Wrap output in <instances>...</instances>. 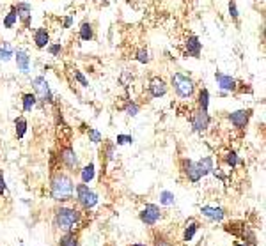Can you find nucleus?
<instances>
[{
	"label": "nucleus",
	"mask_w": 266,
	"mask_h": 246,
	"mask_svg": "<svg viewBox=\"0 0 266 246\" xmlns=\"http://www.w3.org/2000/svg\"><path fill=\"white\" fill-rule=\"evenodd\" d=\"M53 227L60 232H75L76 229H80L84 223V212L80 209L71 207V205L60 204L59 207L53 211V220H52Z\"/></svg>",
	"instance_id": "nucleus-1"
},
{
	"label": "nucleus",
	"mask_w": 266,
	"mask_h": 246,
	"mask_svg": "<svg viewBox=\"0 0 266 246\" xmlns=\"http://www.w3.org/2000/svg\"><path fill=\"white\" fill-rule=\"evenodd\" d=\"M50 197L59 204L71 202L75 197V181L71 175L60 172V170H55L50 181Z\"/></svg>",
	"instance_id": "nucleus-2"
},
{
	"label": "nucleus",
	"mask_w": 266,
	"mask_h": 246,
	"mask_svg": "<svg viewBox=\"0 0 266 246\" xmlns=\"http://www.w3.org/2000/svg\"><path fill=\"white\" fill-rule=\"evenodd\" d=\"M170 87H172L174 94H176L179 99H192L197 92V83L194 82V78H190L185 73H172L170 77Z\"/></svg>",
	"instance_id": "nucleus-3"
},
{
	"label": "nucleus",
	"mask_w": 266,
	"mask_h": 246,
	"mask_svg": "<svg viewBox=\"0 0 266 246\" xmlns=\"http://www.w3.org/2000/svg\"><path fill=\"white\" fill-rule=\"evenodd\" d=\"M224 230L227 234H231V236H234L238 241L245 243V245H249V246H258L259 245L256 232H254V230L250 229V227L247 225L243 220L229 221V223H225V225H224Z\"/></svg>",
	"instance_id": "nucleus-4"
},
{
	"label": "nucleus",
	"mask_w": 266,
	"mask_h": 246,
	"mask_svg": "<svg viewBox=\"0 0 266 246\" xmlns=\"http://www.w3.org/2000/svg\"><path fill=\"white\" fill-rule=\"evenodd\" d=\"M75 191H76V202H78V205L84 211H91V209L98 205V200H100L98 199V193L94 190H91L87 184L84 183L76 184Z\"/></svg>",
	"instance_id": "nucleus-5"
},
{
	"label": "nucleus",
	"mask_w": 266,
	"mask_h": 246,
	"mask_svg": "<svg viewBox=\"0 0 266 246\" xmlns=\"http://www.w3.org/2000/svg\"><path fill=\"white\" fill-rule=\"evenodd\" d=\"M59 163L64 166L66 170H69V172H78V156H76L75 149H73V145L69 144H64L62 147L59 149Z\"/></svg>",
	"instance_id": "nucleus-6"
},
{
	"label": "nucleus",
	"mask_w": 266,
	"mask_h": 246,
	"mask_svg": "<svg viewBox=\"0 0 266 246\" xmlns=\"http://www.w3.org/2000/svg\"><path fill=\"white\" fill-rule=\"evenodd\" d=\"M32 90H34L38 101L53 105V92H52L48 80L45 77H36L34 80H32Z\"/></svg>",
	"instance_id": "nucleus-7"
},
{
	"label": "nucleus",
	"mask_w": 266,
	"mask_h": 246,
	"mask_svg": "<svg viewBox=\"0 0 266 246\" xmlns=\"http://www.w3.org/2000/svg\"><path fill=\"white\" fill-rule=\"evenodd\" d=\"M161 218H163V212H161L160 205L157 204H146L139 211V220L146 227H155Z\"/></svg>",
	"instance_id": "nucleus-8"
},
{
	"label": "nucleus",
	"mask_w": 266,
	"mask_h": 246,
	"mask_svg": "<svg viewBox=\"0 0 266 246\" xmlns=\"http://www.w3.org/2000/svg\"><path fill=\"white\" fill-rule=\"evenodd\" d=\"M254 110L252 108H240V110H234L227 115V121L231 123L232 127H236L240 131H243L247 126H249L250 119H252Z\"/></svg>",
	"instance_id": "nucleus-9"
},
{
	"label": "nucleus",
	"mask_w": 266,
	"mask_h": 246,
	"mask_svg": "<svg viewBox=\"0 0 266 246\" xmlns=\"http://www.w3.org/2000/svg\"><path fill=\"white\" fill-rule=\"evenodd\" d=\"M179 170H181L183 177H185L188 183L197 184L199 181L203 179V175H201V172H199L197 162H194V160H190V158H183L181 162H179Z\"/></svg>",
	"instance_id": "nucleus-10"
},
{
	"label": "nucleus",
	"mask_w": 266,
	"mask_h": 246,
	"mask_svg": "<svg viewBox=\"0 0 266 246\" xmlns=\"http://www.w3.org/2000/svg\"><path fill=\"white\" fill-rule=\"evenodd\" d=\"M190 124H192V129H194L195 133H199V135H203V133L208 131V127H210V124H212V117H210V114L204 110H194L190 115Z\"/></svg>",
	"instance_id": "nucleus-11"
},
{
	"label": "nucleus",
	"mask_w": 266,
	"mask_h": 246,
	"mask_svg": "<svg viewBox=\"0 0 266 246\" xmlns=\"http://www.w3.org/2000/svg\"><path fill=\"white\" fill-rule=\"evenodd\" d=\"M148 92L153 99H160L169 92V83L161 77H151L148 82Z\"/></svg>",
	"instance_id": "nucleus-12"
},
{
	"label": "nucleus",
	"mask_w": 266,
	"mask_h": 246,
	"mask_svg": "<svg viewBox=\"0 0 266 246\" xmlns=\"http://www.w3.org/2000/svg\"><path fill=\"white\" fill-rule=\"evenodd\" d=\"M203 53V42L199 39V36L190 34L183 42V55L185 57H194V59H199Z\"/></svg>",
	"instance_id": "nucleus-13"
},
{
	"label": "nucleus",
	"mask_w": 266,
	"mask_h": 246,
	"mask_svg": "<svg viewBox=\"0 0 266 246\" xmlns=\"http://www.w3.org/2000/svg\"><path fill=\"white\" fill-rule=\"evenodd\" d=\"M215 80H216V85H218L220 90H224V92L231 94V92H236L238 89V80L231 75H225L222 71H216L215 73Z\"/></svg>",
	"instance_id": "nucleus-14"
},
{
	"label": "nucleus",
	"mask_w": 266,
	"mask_h": 246,
	"mask_svg": "<svg viewBox=\"0 0 266 246\" xmlns=\"http://www.w3.org/2000/svg\"><path fill=\"white\" fill-rule=\"evenodd\" d=\"M14 11H16L18 21L23 23L27 30H30V21H32V5L29 2H18L14 5Z\"/></svg>",
	"instance_id": "nucleus-15"
},
{
	"label": "nucleus",
	"mask_w": 266,
	"mask_h": 246,
	"mask_svg": "<svg viewBox=\"0 0 266 246\" xmlns=\"http://www.w3.org/2000/svg\"><path fill=\"white\" fill-rule=\"evenodd\" d=\"M201 214H203L204 218H208L210 221H224L225 216H227V212H225V209L218 207V205H203L201 207Z\"/></svg>",
	"instance_id": "nucleus-16"
},
{
	"label": "nucleus",
	"mask_w": 266,
	"mask_h": 246,
	"mask_svg": "<svg viewBox=\"0 0 266 246\" xmlns=\"http://www.w3.org/2000/svg\"><path fill=\"white\" fill-rule=\"evenodd\" d=\"M201 229V223H199L195 218H188V220L183 223V243H190L192 239L195 238V234H197V230Z\"/></svg>",
	"instance_id": "nucleus-17"
},
{
	"label": "nucleus",
	"mask_w": 266,
	"mask_h": 246,
	"mask_svg": "<svg viewBox=\"0 0 266 246\" xmlns=\"http://www.w3.org/2000/svg\"><path fill=\"white\" fill-rule=\"evenodd\" d=\"M100 158H102V166L105 168L108 163H112L115 160V144L110 140L103 142V147L100 151Z\"/></svg>",
	"instance_id": "nucleus-18"
},
{
	"label": "nucleus",
	"mask_w": 266,
	"mask_h": 246,
	"mask_svg": "<svg viewBox=\"0 0 266 246\" xmlns=\"http://www.w3.org/2000/svg\"><path fill=\"white\" fill-rule=\"evenodd\" d=\"M32 39H34V46L38 50H45L50 44V32H48L47 27H39V29L34 30Z\"/></svg>",
	"instance_id": "nucleus-19"
},
{
	"label": "nucleus",
	"mask_w": 266,
	"mask_h": 246,
	"mask_svg": "<svg viewBox=\"0 0 266 246\" xmlns=\"http://www.w3.org/2000/svg\"><path fill=\"white\" fill-rule=\"evenodd\" d=\"M14 60H16V66L23 75H29L30 73V55L25 50H14Z\"/></svg>",
	"instance_id": "nucleus-20"
},
{
	"label": "nucleus",
	"mask_w": 266,
	"mask_h": 246,
	"mask_svg": "<svg viewBox=\"0 0 266 246\" xmlns=\"http://www.w3.org/2000/svg\"><path fill=\"white\" fill-rule=\"evenodd\" d=\"M197 166H199V172H201V175H203V177H206V175L212 174L213 168H215V158H213V156H203L197 162Z\"/></svg>",
	"instance_id": "nucleus-21"
},
{
	"label": "nucleus",
	"mask_w": 266,
	"mask_h": 246,
	"mask_svg": "<svg viewBox=\"0 0 266 246\" xmlns=\"http://www.w3.org/2000/svg\"><path fill=\"white\" fill-rule=\"evenodd\" d=\"M78 38L80 41L89 42L94 39V25L91 21H82L80 23V29H78Z\"/></svg>",
	"instance_id": "nucleus-22"
},
{
	"label": "nucleus",
	"mask_w": 266,
	"mask_h": 246,
	"mask_svg": "<svg viewBox=\"0 0 266 246\" xmlns=\"http://www.w3.org/2000/svg\"><path fill=\"white\" fill-rule=\"evenodd\" d=\"M57 246H80V236L78 232H64L57 241Z\"/></svg>",
	"instance_id": "nucleus-23"
},
{
	"label": "nucleus",
	"mask_w": 266,
	"mask_h": 246,
	"mask_svg": "<svg viewBox=\"0 0 266 246\" xmlns=\"http://www.w3.org/2000/svg\"><path fill=\"white\" fill-rule=\"evenodd\" d=\"M36 105H38V98H36L34 92H23L21 94V108H23L25 114H29V112L34 110Z\"/></svg>",
	"instance_id": "nucleus-24"
},
{
	"label": "nucleus",
	"mask_w": 266,
	"mask_h": 246,
	"mask_svg": "<svg viewBox=\"0 0 266 246\" xmlns=\"http://www.w3.org/2000/svg\"><path fill=\"white\" fill-rule=\"evenodd\" d=\"M197 108L199 110H204V112H210V90L206 89V87H203V89H199L197 92Z\"/></svg>",
	"instance_id": "nucleus-25"
},
{
	"label": "nucleus",
	"mask_w": 266,
	"mask_h": 246,
	"mask_svg": "<svg viewBox=\"0 0 266 246\" xmlns=\"http://www.w3.org/2000/svg\"><path fill=\"white\" fill-rule=\"evenodd\" d=\"M224 163H225V165H227L231 170L238 168L240 165H245V162H243V160H241V158L238 156L236 151H232V149L224 154Z\"/></svg>",
	"instance_id": "nucleus-26"
},
{
	"label": "nucleus",
	"mask_w": 266,
	"mask_h": 246,
	"mask_svg": "<svg viewBox=\"0 0 266 246\" xmlns=\"http://www.w3.org/2000/svg\"><path fill=\"white\" fill-rule=\"evenodd\" d=\"M78 172H80V181L84 184L93 183V179L96 177V166H94V163H89V165L82 166Z\"/></svg>",
	"instance_id": "nucleus-27"
},
{
	"label": "nucleus",
	"mask_w": 266,
	"mask_h": 246,
	"mask_svg": "<svg viewBox=\"0 0 266 246\" xmlns=\"http://www.w3.org/2000/svg\"><path fill=\"white\" fill-rule=\"evenodd\" d=\"M27 129H29V123H27L25 117H23V115L16 117V119H14V135H16L18 140H21V138L27 135Z\"/></svg>",
	"instance_id": "nucleus-28"
},
{
	"label": "nucleus",
	"mask_w": 266,
	"mask_h": 246,
	"mask_svg": "<svg viewBox=\"0 0 266 246\" xmlns=\"http://www.w3.org/2000/svg\"><path fill=\"white\" fill-rule=\"evenodd\" d=\"M14 57V48L9 44L7 41H4L0 44V60H4V62H9V60Z\"/></svg>",
	"instance_id": "nucleus-29"
},
{
	"label": "nucleus",
	"mask_w": 266,
	"mask_h": 246,
	"mask_svg": "<svg viewBox=\"0 0 266 246\" xmlns=\"http://www.w3.org/2000/svg\"><path fill=\"white\" fill-rule=\"evenodd\" d=\"M16 23H18V16H16V11H14V5H13V7L9 9V13L4 16V29H7V30L14 29Z\"/></svg>",
	"instance_id": "nucleus-30"
},
{
	"label": "nucleus",
	"mask_w": 266,
	"mask_h": 246,
	"mask_svg": "<svg viewBox=\"0 0 266 246\" xmlns=\"http://www.w3.org/2000/svg\"><path fill=\"white\" fill-rule=\"evenodd\" d=\"M123 110H124V114H126L128 117H137V115H139V112H140V105L137 101H133V99H128L126 105L123 106Z\"/></svg>",
	"instance_id": "nucleus-31"
},
{
	"label": "nucleus",
	"mask_w": 266,
	"mask_h": 246,
	"mask_svg": "<svg viewBox=\"0 0 266 246\" xmlns=\"http://www.w3.org/2000/svg\"><path fill=\"white\" fill-rule=\"evenodd\" d=\"M151 241H153V246H172V241H170L163 232H155Z\"/></svg>",
	"instance_id": "nucleus-32"
},
{
	"label": "nucleus",
	"mask_w": 266,
	"mask_h": 246,
	"mask_svg": "<svg viewBox=\"0 0 266 246\" xmlns=\"http://www.w3.org/2000/svg\"><path fill=\"white\" fill-rule=\"evenodd\" d=\"M85 133H87L89 136V142H93L94 145H100L103 142V135L100 131H98L96 127H85Z\"/></svg>",
	"instance_id": "nucleus-33"
},
{
	"label": "nucleus",
	"mask_w": 266,
	"mask_h": 246,
	"mask_svg": "<svg viewBox=\"0 0 266 246\" xmlns=\"http://www.w3.org/2000/svg\"><path fill=\"white\" fill-rule=\"evenodd\" d=\"M160 204L161 205H174V202H176V197H174V193L172 191H169V190H163V191H160Z\"/></svg>",
	"instance_id": "nucleus-34"
},
{
	"label": "nucleus",
	"mask_w": 266,
	"mask_h": 246,
	"mask_svg": "<svg viewBox=\"0 0 266 246\" xmlns=\"http://www.w3.org/2000/svg\"><path fill=\"white\" fill-rule=\"evenodd\" d=\"M135 60L139 64H149L151 62V53H149L148 48H139L135 51Z\"/></svg>",
	"instance_id": "nucleus-35"
},
{
	"label": "nucleus",
	"mask_w": 266,
	"mask_h": 246,
	"mask_svg": "<svg viewBox=\"0 0 266 246\" xmlns=\"http://www.w3.org/2000/svg\"><path fill=\"white\" fill-rule=\"evenodd\" d=\"M47 51H48V53H50L52 57H55V59H57V57L62 55L64 46H62V44H60V42H50V44H48V46H47Z\"/></svg>",
	"instance_id": "nucleus-36"
},
{
	"label": "nucleus",
	"mask_w": 266,
	"mask_h": 246,
	"mask_svg": "<svg viewBox=\"0 0 266 246\" xmlns=\"http://www.w3.org/2000/svg\"><path fill=\"white\" fill-rule=\"evenodd\" d=\"M227 9H229V16H231V20H234V21L240 20V9H238V5H236V0H229Z\"/></svg>",
	"instance_id": "nucleus-37"
},
{
	"label": "nucleus",
	"mask_w": 266,
	"mask_h": 246,
	"mask_svg": "<svg viewBox=\"0 0 266 246\" xmlns=\"http://www.w3.org/2000/svg\"><path fill=\"white\" fill-rule=\"evenodd\" d=\"M114 144H115V145H128V144H133V136L121 133V135H117V138H115Z\"/></svg>",
	"instance_id": "nucleus-38"
},
{
	"label": "nucleus",
	"mask_w": 266,
	"mask_h": 246,
	"mask_svg": "<svg viewBox=\"0 0 266 246\" xmlns=\"http://www.w3.org/2000/svg\"><path fill=\"white\" fill-rule=\"evenodd\" d=\"M73 78H75L78 83L82 85V87H89V82L87 78L84 77V73L80 71V69H73Z\"/></svg>",
	"instance_id": "nucleus-39"
},
{
	"label": "nucleus",
	"mask_w": 266,
	"mask_h": 246,
	"mask_svg": "<svg viewBox=\"0 0 266 246\" xmlns=\"http://www.w3.org/2000/svg\"><path fill=\"white\" fill-rule=\"evenodd\" d=\"M73 21H75V20H73V16H71V14H68V16L64 18V21H62V29H71Z\"/></svg>",
	"instance_id": "nucleus-40"
},
{
	"label": "nucleus",
	"mask_w": 266,
	"mask_h": 246,
	"mask_svg": "<svg viewBox=\"0 0 266 246\" xmlns=\"http://www.w3.org/2000/svg\"><path fill=\"white\" fill-rule=\"evenodd\" d=\"M5 191H7V184H5L4 175L0 174V197H4V195H5Z\"/></svg>",
	"instance_id": "nucleus-41"
},
{
	"label": "nucleus",
	"mask_w": 266,
	"mask_h": 246,
	"mask_svg": "<svg viewBox=\"0 0 266 246\" xmlns=\"http://www.w3.org/2000/svg\"><path fill=\"white\" fill-rule=\"evenodd\" d=\"M232 246H249V245H245V243H241V241H234Z\"/></svg>",
	"instance_id": "nucleus-42"
},
{
	"label": "nucleus",
	"mask_w": 266,
	"mask_h": 246,
	"mask_svg": "<svg viewBox=\"0 0 266 246\" xmlns=\"http://www.w3.org/2000/svg\"><path fill=\"white\" fill-rule=\"evenodd\" d=\"M128 246H148L146 243H133V245H128Z\"/></svg>",
	"instance_id": "nucleus-43"
}]
</instances>
